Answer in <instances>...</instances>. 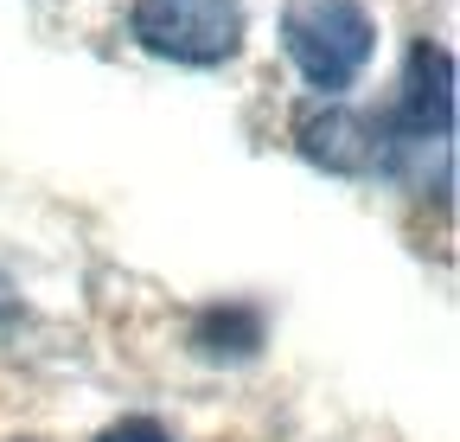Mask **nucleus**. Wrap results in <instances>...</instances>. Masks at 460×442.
Instances as JSON below:
<instances>
[{
  "label": "nucleus",
  "mask_w": 460,
  "mask_h": 442,
  "mask_svg": "<svg viewBox=\"0 0 460 442\" xmlns=\"http://www.w3.org/2000/svg\"><path fill=\"white\" fill-rule=\"evenodd\" d=\"M281 51L314 90H345L377 51V20L358 0H288L281 7Z\"/></svg>",
  "instance_id": "obj_1"
},
{
  "label": "nucleus",
  "mask_w": 460,
  "mask_h": 442,
  "mask_svg": "<svg viewBox=\"0 0 460 442\" xmlns=\"http://www.w3.org/2000/svg\"><path fill=\"white\" fill-rule=\"evenodd\" d=\"M128 32L172 65H224L243 45V7L237 0H135Z\"/></svg>",
  "instance_id": "obj_2"
},
{
  "label": "nucleus",
  "mask_w": 460,
  "mask_h": 442,
  "mask_svg": "<svg viewBox=\"0 0 460 442\" xmlns=\"http://www.w3.org/2000/svg\"><path fill=\"white\" fill-rule=\"evenodd\" d=\"M454 135V59L447 45L416 39L402 59V84H396V141H447Z\"/></svg>",
  "instance_id": "obj_3"
},
{
  "label": "nucleus",
  "mask_w": 460,
  "mask_h": 442,
  "mask_svg": "<svg viewBox=\"0 0 460 442\" xmlns=\"http://www.w3.org/2000/svg\"><path fill=\"white\" fill-rule=\"evenodd\" d=\"M295 141H301V154L314 160V167H326V174H371L384 160V135L371 129V116H358V109H345V103L307 109Z\"/></svg>",
  "instance_id": "obj_4"
},
{
  "label": "nucleus",
  "mask_w": 460,
  "mask_h": 442,
  "mask_svg": "<svg viewBox=\"0 0 460 442\" xmlns=\"http://www.w3.org/2000/svg\"><path fill=\"white\" fill-rule=\"evenodd\" d=\"M192 347H199V359H250L262 347V314L243 308V302L205 308L192 320Z\"/></svg>",
  "instance_id": "obj_5"
},
{
  "label": "nucleus",
  "mask_w": 460,
  "mask_h": 442,
  "mask_svg": "<svg viewBox=\"0 0 460 442\" xmlns=\"http://www.w3.org/2000/svg\"><path fill=\"white\" fill-rule=\"evenodd\" d=\"M96 442H172V436H166L154 417H122V423H109Z\"/></svg>",
  "instance_id": "obj_6"
}]
</instances>
